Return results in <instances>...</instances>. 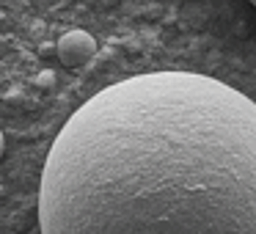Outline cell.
Here are the masks:
<instances>
[{"instance_id": "6da1fadb", "label": "cell", "mask_w": 256, "mask_h": 234, "mask_svg": "<svg viewBox=\"0 0 256 234\" xmlns=\"http://www.w3.org/2000/svg\"><path fill=\"white\" fill-rule=\"evenodd\" d=\"M42 234H256V105L198 72L110 83L56 135Z\"/></svg>"}, {"instance_id": "7a4b0ae2", "label": "cell", "mask_w": 256, "mask_h": 234, "mask_svg": "<svg viewBox=\"0 0 256 234\" xmlns=\"http://www.w3.org/2000/svg\"><path fill=\"white\" fill-rule=\"evenodd\" d=\"M56 52L64 66H83L96 56V39L88 30H66L56 42Z\"/></svg>"}, {"instance_id": "3957f363", "label": "cell", "mask_w": 256, "mask_h": 234, "mask_svg": "<svg viewBox=\"0 0 256 234\" xmlns=\"http://www.w3.org/2000/svg\"><path fill=\"white\" fill-rule=\"evenodd\" d=\"M36 86H39V88H52V86H56V72H50V69L39 72L36 74Z\"/></svg>"}, {"instance_id": "277c9868", "label": "cell", "mask_w": 256, "mask_h": 234, "mask_svg": "<svg viewBox=\"0 0 256 234\" xmlns=\"http://www.w3.org/2000/svg\"><path fill=\"white\" fill-rule=\"evenodd\" d=\"M3 152H6V138H3V132H0V157H3Z\"/></svg>"}, {"instance_id": "5b68a950", "label": "cell", "mask_w": 256, "mask_h": 234, "mask_svg": "<svg viewBox=\"0 0 256 234\" xmlns=\"http://www.w3.org/2000/svg\"><path fill=\"white\" fill-rule=\"evenodd\" d=\"M254 8H256V0H254Z\"/></svg>"}]
</instances>
